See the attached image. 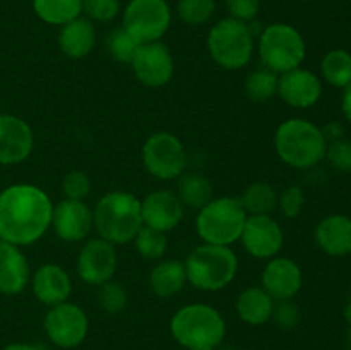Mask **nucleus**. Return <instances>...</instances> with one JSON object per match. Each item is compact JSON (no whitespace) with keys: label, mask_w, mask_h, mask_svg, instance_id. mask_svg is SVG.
<instances>
[{"label":"nucleus","mask_w":351,"mask_h":350,"mask_svg":"<svg viewBox=\"0 0 351 350\" xmlns=\"http://www.w3.org/2000/svg\"><path fill=\"white\" fill-rule=\"evenodd\" d=\"M53 205L34 184H12L0 192V239L14 246L38 242L51 226Z\"/></svg>","instance_id":"f257e3e1"},{"label":"nucleus","mask_w":351,"mask_h":350,"mask_svg":"<svg viewBox=\"0 0 351 350\" xmlns=\"http://www.w3.org/2000/svg\"><path fill=\"white\" fill-rule=\"evenodd\" d=\"M170 333L187 350H216L226 336V323L218 309L195 302L171 316Z\"/></svg>","instance_id":"f03ea898"},{"label":"nucleus","mask_w":351,"mask_h":350,"mask_svg":"<svg viewBox=\"0 0 351 350\" xmlns=\"http://www.w3.org/2000/svg\"><path fill=\"white\" fill-rule=\"evenodd\" d=\"M95 230L113 246L132 242L143 229L141 199L125 191L106 192L93 209Z\"/></svg>","instance_id":"7ed1b4c3"},{"label":"nucleus","mask_w":351,"mask_h":350,"mask_svg":"<svg viewBox=\"0 0 351 350\" xmlns=\"http://www.w3.org/2000/svg\"><path fill=\"white\" fill-rule=\"evenodd\" d=\"M274 148L285 165L297 170H311L326 156L324 136L321 127L305 119H288L278 126Z\"/></svg>","instance_id":"20e7f679"},{"label":"nucleus","mask_w":351,"mask_h":350,"mask_svg":"<svg viewBox=\"0 0 351 350\" xmlns=\"http://www.w3.org/2000/svg\"><path fill=\"white\" fill-rule=\"evenodd\" d=\"M187 281L202 292H218L228 287L239 271V259L228 246L202 244L184 261Z\"/></svg>","instance_id":"39448f33"},{"label":"nucleus","mask_w":351,"mask_h":350,"mask_svg":"<svg viewBox=\"0 0 351 350\" xmlns=\"http://www.w3.org/2000/svg\"><path fill=\"white\" fill-rule=\"evenodd\" d=\"M247 216L249 215L239 198H213L199 209L195 216V232L204 244L230 247L240 240Z\"/></svg>","instance_id":"423d86ee"},{"label":"nucleus","mask_w":351,"mask_h":350,"mask_svg":"<svg viewBox=\"0 0 351 350\" xmlns=\"http://www.w3.org/2000/svg\"><path fill=\"white\" fill-rule=\"evenodd\" d=\"M256 31L250 23L225 17L211 27L208 50L213 60L226 71H239L250 62Z\"/></svg>","instance_id":"0eeeda50"},{"label":"nucleus","mask_w":351,"mask_h":350,"mask_svg":"<svg viewBox=\"0 0 351 350\" xmlns=\"http://www.w3.org/2000/svg\"><path fill=\"white\" fill-rule=\"evenodd\" d=\"M259 57L266 69L278 75L300 67L305 60V41L291 24L274 23L259 34Z\"/></svg>","instance_id":"6e6552de"},{"label":"nucleus","mask_w":351,"mask_h":350,"mask_svg":"<svg viewBox=\"0 0 351 350\" xmlns=\"http://www.w3.org/2000/svg\"><path fill=\"white\" fill-rule=\"evenodd\" d=\"M147 174L158 180H175L187 172L189 156L184 143L171 132L151 134L141 151Z\"/></svg>","instance_id":"1a4fd4ad"},{"label":"nucleus","mask_w":351,"mask_h":350,"mask_svg":"<svg viewBox=\"0 0 351 350\" xmlns=\"http://www.w3.org/2000/svg\"><path fill=\"white\" fill-rule=\"evenodd\" d=\"M171 23L167 0H130L123 10L122 27L141 45L160 41Z\"/></svg>","instance_id":"9d476101"},{"label":"nucleus","mask_w":351,"mask_h":350,"mask_svg":"<svg viewBox=\"0 0 351 350\" xmlns=\"http://www.w3.org/2000/svg\"><path fill=\"white\" fill-rule=\"evenodd\" d=\"M47 338L60 349H75L84 342L89 319L84 309L72 302H62L48 309L43 321Z\"/></svg>","instance_id":"9b49d317"},{"label":"nucleus","mask_w":351,"mask_h":350,"mask_svg":"<svg viewBox=\"0 0 351 350\" xmlns=\"http://www.w3.org/2000/svg\"><path fill=\"white\" fill-rule=\"evenodd\" d=\"M130 65L139 82L147 88H163L171 81L175 72L173 55L161 41L141 45Z\"/></svg>","instance_id":"f8f14e48"},{"label":"nucleus","mask_w":351,"mask_h":350,"mask_svg":"<svg viewBox=\"0 0 351 350\" xmlns=\"http://www.w3.org/2000/svg\"><path fill=\"white\" fill-rule=\"evenodd\" d=\"M75 266H77L79 278L84 283L95 285V287L106 283L112 280L119 266L115 246L101 237L89 239L79 250Z\"/></svg>","instance_id":"ddd939ff"},{"label":"nucleus","mask_w":351,"mask_h":350,"mask_svg":"<svg viewBox=\"0 0 351 350\" xmlns=\"http://www.w3.org/2000/svg\"><path fill=\"white\" fill-rule=\"evenodd\" d=\"M243 249L256 259H271L283 249V229L271 215H249L240 235Z\"/></svg>","instance_id":"4468645a"},{"label":"nucleus","mask_w":351,"mask_h":350,"mask_svg":"<svg viewBox=\"0 0 351 350\" xmlns=\"http://www.w3.org/2000/svg\"><path fill=\"white\" fill-rule=\"evenodd\" d=\"M51 226L55 235L64 242H81L95 229L93 209L84 201L64 199L53 206Z\"/></svg>","instance_id":"2eb2a0df"},{"label":"nucleus","mask_w":351,"mask_h":350,"mask_svg":"<svg viewBox=\"0 0 351 350\" xmlns=\"http://www.w3.org/2000/svg\"><path fill=\"white\" fill-rule=\"evenodd\" d=\"M34 148L33 129L26 120L0 113V165H19L31 156Z\"/></svg>","instance_id":"dca6fc26"},{"label":"nucleus","mask_w":351,"mask_h":350,"mask_svg":"<svg viewBox=\"0 0 351 350\" xmlns=\"http://www.w3.org/2000/svg\"><path fill=\"white\" fill-rule=\"evenodd\" d=\"M141 211L144 225L167 233L180 225L185 215V206L175 191L158 189L141 201Z\"/></svg>","instance_id":"f3484780"},{"label":"nucleus","mask_w":351,"mask_h":350,"mask_svg":"<svg viewBox=\"0 0 351 350\" xmlns=\"http://www.w3.org/2000/svg\"><path fill=\"white\" fill-rule=\"evenodd\" d=\"M261 287L274 301H291L304 285V277L298 263L291 257L276 256L267 259L261 277Z\"/></svg>","instance_id":"a211bd4d"},{"label":"nucleus","mask_w":351,"mask_h":350,"mask_svg":"<svg viewBox=\"0 0 351 350\" xmlns=\"http://www.w3.org/2000/svg\"><path fill=\"white\" fill-rule=\"evenodd\" d=\"M322 82L314 72L297 67L280 74L278 96L291 108H311L321 100Z\"/></svg>","instance_id":"6ab92c4d"},{"label":"nucleus","mask_w":351,"mask_h":350,"mask_svg":"<svg viewBox=\"0 0 351 350\" xmlns=\"http://www.w3.org/2000/svg\"><path fill=\"white\" fill-rule=\"evenodd\" d=\"M31 290L41 304L53 307V305L67 302L72 294V280L67 271L55 263L41 264L31 275Z\"/></svg>","instance_id":"aec40b11"},{"label":"nucleus","mask_w":351,"mask_h":350,"mask_svg":"<svg viewBox=\"0 0 351 350\" xmlns=\"http://www.w3.org/2000/svg\"><path fill=\"white\" fill-rule=\"evenodd\" d=\"M31 268L19 246L0 239V294L17 295L29 285Z\"/></svg>","instance_id":"412c9836"},{"label":"nucleus","mask_w":351,"mask_h":350,"mask_svg":"<svg viewBox=\"0 0 351 350\" xmlns=\"http://www.w3.org/2000/svg\"><path fill=\"white\" fill-rule=\"evenodd\" d=\"M314 239L322 253L332 257L351 254V218L346 215H329L317 223Z\"/></svg>","instance_id":"4be33fe9"},{"label":"nucleus","mask_w":351,"mask_h":350,"mask_svg":"<svg viewBox=\"0 0 351 350\" xmlns=\"http://www.w3.org/2000/svg\"><path fill=\"white\" fill-rule=\"evenodd\" d=\"M96 43V30L88 17H75L60 27L58 47L69 58H84L93 51Z\"/></svg>","instance_id":"5701e85b"},{"label":"nucleus","mask_w":351,"mask_h":350,"mask_svg":"<svg viewBox=\"0 0 351 350\" xmlns=\"http://www.w3.org/2000/svg\"><path fill=\"white\" fill-rule=\"evenodd\" d=\"M235 309L239 318L247 325H266L273 316L274 299L263 287H249L240 292Z\"/></svg>","instance_id":"b1692460"},{"label":"nucleus","mask_w":351,"mask_h":350,"mask_svg":"<svg viewBox=\"0 0 351 350\" xmlns=\"http://www.w3.org/2000/svg\"><path fill=\"white\" fill-rule=\"evenodd\" d=\"M187 283L184 261L160 259L149 273V288L156 297L170 299Z\"/></svg>","instance_id":"393cba45"},{"label":"nucleus","mask_w":351,"mask_h":350,"mask_svg":"<svg viewBox=\"0 0 351 350\" xmlns=\"http://www.w3.org/2000/svg\"><path fill=\"white\" fill-rule=\"evenodd\" d=\"M177 196L184 206L201 209L213 199V184L199 172H184L178 177Z\"/></svg>","instance_id":"a878e982"},{"label":"nucleus","mask_w":351,"mask_h":350,"mask_svg":"<svg viewBox=\"0 0 351 350\" xmlns=\"http://www.w3.org/2000/svg\"><path fill=\"white\" fill-rule=\"evenodd\" d=\"M33 9L43 23L64 26L82 12V0H33Z\"/></svg>","instance_id":"bb28decb"},{"label":"nucleus","mask_w":351,"mask_h":350,"mask_svg":"<svg viewBox=\"0 0 351 350\" xmlns=\"http://www.w3.org/2000/svg\"><path fill=\"white\" fill-rule=\"evenodd\" d=\"M247 215H271L278 208V192L267 182H254L240 196Z\"/></svg>","instance_id":"cd10ccee"},{"label":"nucleus","mask_w":351,"mask_h":350,"mask_svg":"<svg viewBox=\"0 0 351 350\" xmlns=\"http://www.w3.org/2000/svg\"><path fill=\"white\" fill-rule=\"evenodd\" d=\"M321 72L326 82L335 88H346L351 82V54L336 48L328 51L321 62Z\"/></svg>","instance_id":"c85d7f7f"},{"label":"nucleus","mask_w":351,"mask_h":350,"mask_svg":"<svg viewBox=\"0 0 351 350\" xmlns=\"http://www.w3.org/2000/svg\"><path fill=\"white\" fill-rule=\"evenodd\" d=\"M278 79H280V75L269 69H256L245 78L243 93L252 102L264 103L278 95Z\"/></svg>","instance_id":"c756f323"},{"label":"nucleus","mask_w":351,"mask_h":350,"mask_svg":"<svg viewBox=\"0 0 351 350\" xmlns=\"http://www.w3.org/2000/svg\"><path fill=\"white\" fill-rule=\"evenodd\" d=\"M134 246L144 259L160 261L168 249L167 233L143 225V229L134 237Z\"/></svg>","instance_id":"7c9ffc66"},{"label":"nucleus","mask_w":351,"mask_h":350,"mask_svg":"<svg viewBox=\"0 0 351 350\" xmlns=\"http://www.w3.org/2000/svg\"><path fill=\"white\" fill-rule=\"evenodd\" d=\"M139 47V41L132 34L127 33L123 27H115L106 36V50L117 62H122V64H130Z\"/></svg>","instance_id":"2f4dec72"},{"label":"nucleus","mask_w":351,"mask_h":350,"mask_svg":"<svg viewBox=\"0 0 351 350\" xmlns=\"http://www.w3.org/2000/svg\"><path fill=\"white\" fill-rule=\"evenodd\" d=\"M215 10V0H178L177 3L178 17L191 26L206 24L213 17Z\"/></svg>","instance_id":"473e14b6"},{"label":"nucleus","mask_w":351,"mask_h":350,"mask_svg":"<svg viewBox=\"0 0 351 350\" xmlns=\"http://www.w3.org/2000/svg\"><path fill=\"white\" fill-rule=\"evenodd\" d=\"M129 295L125 287L119 281H106L98 287V304L106 314H119L125 309Z\"/></svg>","instance_id":"72a5a7b5"},{"label":"nucleus","mask_w":351,"mask_h":350,"mask_svg":"<svg viewBox=\"0 0 351 350\" xmlns=\"http://www.w3.org/2000/svg\"><path fill=\"white\" fill-rule=\"evenodd\" d=\"M62 191L65 199H75V201H84L91 191V178L82 170H71L62 178Z\"/></svg>","instance_id":"f704fd0d"},{"label":"nucleus","mask_w":351,"mask_h":350,"mask_svg":"<svg viewBox=\"0 0 351 350\" xmlns=\"http://www.w3.org/2000/svg\"><path fill=\"white\" fill-rule=\"evenodd\" d=\"M305 206V194L300 185H290L278 194V208L285 218H298Z\"/></svg>","instance_id":"c9c22d12"},{"label":"nucleus","mask_w":351,"mask_h":350,"mask_svg":"<svg viewBox=\"0 0 351 350\" xmlns=\"http://www.w3.org/2000/svg\"><path fill=\"white\" fill-rule=\"evenodd\" d=\"M324 158L329 161V165H331L335 170L341 172V174H350L351 172V141L341 137V139L328 143Z\"/></svg>","instance_id":"e433bc0d"},{"label":"nucleus","mask_w":351,"mask_h":350,"mask_svg":"<svg viewBox=\"0 0 351 350\" xmlns=\"http://www.w3.org/2000/svg\"><path fill=\"white\" fill-rule=\"evenodd\" d=\"M82 12L88 14L89 21L110 23L120 12L119 0H82Z\"/></svg>","instance_id":"4c0bfd02"},{"label":"nucleus","mask_w":351,"mask_h":350,"mask_svg":"<svg viewBox=\"0 0 351 350\" xmlns=\"http://www.w3.org/2000/svg\"><path fill=\"white\" fill-rule=\"evenodd\" d=\"M278 328L293 329L300 321V309L293 301H274L273 316H271Z\"/></svg>","instance_id":"58836bf2"},{"label":"nucleus","mask_w":351,"mask_h":350,"mask_svg":"<svg viewBox=\"0 0 351 350\" xmlns=\"http://www.w3.org/2000/svg\"><path fill=\"white\" fill-rule=\"evenodd\" d=\"M261 0H226L230 17L242 23H252L259 14Z\"/></svg>","instance_id":"ea45409f"},{"label":"nucleus","mask_w":351,"mask_h":350,"mask_svg":"<svg viewBox=\"0 0 351 350\" xmlns=\"http://www.w3.org/2000/svg\"><path fill=\"white\" fill-rule=\"evenodd\" d=\"M322 136H324L326 143H332V141L341 139L343 134H345V129H343V124L338 122V120H331V122L326 124L321 129Z\"/></svg>","instance_id":"a19ab883"},{"label":"nucleus","mask_w":351,"mask_h":350,"mask_svg":"<svg viewBox=\"0 0 351 350\" xmlns=\"http://www.w3.org/2000/svg\"><path fill=\"white\" fill-rule=\"evenodd\" d=\"M341 110H343V113H345L346 120L351 124V82L346 86V88H343Z\"/></svg>","instance_id":"79ce46f5"},{"label":"nucleus","mask_w":351,"mask_h":350,"mask_svg":"<svg viewBox=\"0 0 351 350\" xmlns=\"http://www.w3.org/2000/svg\"><path fill=\"white\" fill-rule=\"evenodd\" d=\"M0 350H45L41 345H34V343H9Z\"/></svg>","instance_id":"37998d69"},{"label":"nucleus","mask_w":351,"mask_h":350,"mask_svg":"<svg viewBox=\"0 0 351 350\" xmlns=\"http://www.w3.org/2000/svg\"><path fill=\"white\" fill-rule=\"evenodd\" d=\"M345 319L350 323V326H351V301L346 304V307H345Z\"/></svg>","instance_id":"c03bdc74"},{"label":"nucleus","mask_w":351,"mask_h":350,"mask_svg":"<svg viewBox=\"0 0 351 350\" xmlns=\"http://www.w3.org/2000/svg\"><path fill=\"white\" fill-rule=\"evenodd\" d=\"M216 350H240V349H237V347H232V345H219Z\"/></svg>","instance_id":"a18cd8bd"},{"label":"nucleus","mask_w":351,"mask_h":350,"mask_svg":"<svg viewBox=\"0 0 351 350\" xmlns=\"http://www.w3.org/2000/svg\"><path fill=\"white\" fill-rule=\"evenodd\" d=\"M302 2H308V0H302Z\"/></svg>","instance_id":"49530a36"},{"label":"nucleus","mask_w":351,"mask_h":350,"mask_svg":"<svg viewBox=\"0 0 351 350\" xmlns=\"http://www.w3.org/2000/svg\"><path fill=\"white\" fill-rule=\"evenodd\" d=\"M350 342H351V331H350Z\"/></svg>","instance_id":"de8ad7c7"}]
</instances>
